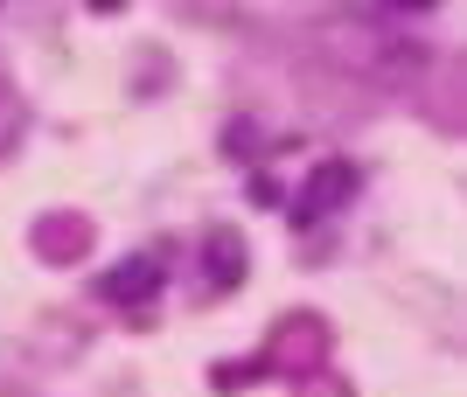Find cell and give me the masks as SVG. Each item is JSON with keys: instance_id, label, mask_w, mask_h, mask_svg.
<instances>
[{"instance_id": "1", "label": "cell", "mask_w": 467, "mask_h": 397, "mask_svg": "<svg viewBox=\"0 0 467 397\" xmlns=\"http://www.w3.org/2000/svg\"><path fill=\"white\" fill-rule=\"evenodd\" d=\"M349 188H356V175H349V168H321V175L307 181V196L293 202V223H314V217H321V209H328L335 196H349Z\"/></svg>"}, {"instance_id": "2", "label": "cell", "mask_w": 467, "mask_h": 397, "mask_svg": "<svg viewBox=\"0 0 467 397\" xmlns=\"http://www.w3.org/2000/svg\"><path fill=\"white\" fill-rule=\"evenodd\" d=\"M154 286H161V272H154L147 259H126L112 279H105V293H112V300H147Z\"/></svg>"}, {"instance_id": "3", "label": "cell", "mask_w": 467, "mask_h": 397, "mask_svg": "<svg viewBox=\"0 0 467 397\" xmlns=\"http://www.w3.org/2000/svg\"><path fill=\"white\" fill-rule=\"evenodd\" d=\"M231 265H244V259H231V238H216V286H231Z\"/></svg>"}]
</instances>
